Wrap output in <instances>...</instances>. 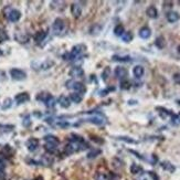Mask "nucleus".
<instances>
[{"label": "nucleus", "mask_w": 180, "mask_h": 180, "mask_svg": "<svg viewBox=\"0 0 180 180\" xmlns=\"http://www.w3.org/2000/svg\"><path fill=\"white\" fill-rule=\"evenodd\" d=\"M85 50H86V45H84V44L74 45L69 53L66 52V53L64 54L63 59L65 60V61H72V60H75V59L80 58V56L82 55V54L85 52Z\"/></svg>", "instance_id": "1"}, {"label": "nucleus", "mask_w": 180, "mask_h": 180, "mask_svg": "<svg viewBox=\"0 0 180 180\" xmlns=\"http://www.w3.org/2000/svg\"><path fill=\"white\" fill-rule=\"evenodd\" d=\"M89 114L91 115L90 117L85 118V122H89L91 124L94 125H104L106 123V117L104 116L102 113L100 112H89Z\"/></svg>", "instance_id": "2"}, {"label": "nucleus", "mask_w": 180, "mask_h": 180, "mask_svg": "<svg viewBox=\"0 0 180 180\" xmlns=\"http://www.w3.org/2000/svg\"><path fill=\"white\" fill-rule=\"evenodd\" d=\"M65 86L68 87V89L75 91V93L81 94V95L86 93V86H85L82 82H76V81L71 80V81H68V82L65 83Z\"/></svg>", "instance_id": "3"}, {"label": "nucleus", "mask_w": 180, "mask_h": 180, "mask_svg": "<svg viewBox=\"0 0 180 180\" xmlns=\"http://www.w3.org/2000/svg\"><path fill=\"white\" fill-rule=\"evenodd\" d=\"M32 68L37 71H40V70H49L50 68L54 65V62L52 60H44V61L40 62V61H34L32 62Z\"/></svg>", "instance_id": "4"}, {"label": "nucleus", "mask_w": 180, "mask_h": 180, "mask_svg": "<svg viewBox=\"0 0 180 180\" xmlns=\"http://www.w3.org/2000/svg\"><path fill=\"white\" fill-rule=\"evenodd\" d=\"M52 29H53V32L55 34H61L65 29V22H64L63 19L56 18L52 24Z\"/></svg>", "instance_id": "5"}, {"label": "nucleus", "mask_w": 180, "mask_h": 180, "mask_svg": "<svg viewBox=\"0 0 180 180\" xmlns=\"http://www.w3.org/2000/svg\"><path fill=\"white\" fill-rule=\"evenodd\" d=\"M9 73L11 79H13L14 81H23L27 77L26 72L23 70H20V69H11Z\"/></svg>", "instance_id": "6"}, {"label": "nucleus", "mask_w": 180, "mask_h": 180, "mask_svg": "<svg viewBox=\"0 0 180 180\" xmlns=\"http://www.w3.org/2000/svg\"><path fill=\"white\" fill-rule=\"evenodd\" d=\"M6 16H7V18H8L9 21L18 22L19 20H20V18H21V12L17 9H10V11L7 12Z\"/></svg>", "instance_id": "7"}, {"label": "nucleus", "mask_w": 180, "mask_h": 180, "mask_svg": "<svg viewBox=\"0 0 180 180\" xmlns=\"http://www.w3.org/2000/svg\"><path fill=\"white\" fill-rule=\"evenodd\" d=\"M26 146L29 152H35L38 149V147H39V139H37L34 137L29 138L26 143Z\"/></svg>", "instance_id": "8"}, {"label": "nucleus", "mask_w": 180, "mask_h": 180, "mask_svg": "<svg viewBox=\"0 0 180 180\" xmlns=\"http://www.w3.org/2000/svg\"><path fill=\"white\" fill-rule=\"evenodd\" d=\"M71 13L74 18H80L82 14V6L80 5V3H73L71 5Z\"/></svg>", "instance_id": "9"}, {"label": "nucleus", "mask_w": 180, "mask_h": 180, "mask_svg": "<svg viewBox=\"0 0 180 180\" xmlns=\"http://www.w3.org/2000/svg\"><path fill=\"white\" fill-rule=\"evenodd\" d=\"M69 75L71 77H73V79H75V77H82L84 75V70L81 66H73L70 70V72H69Z\"/></svg>", "instance_id": "10"}, {"label": "nucleus", "mask_w": 180, "mask_h": 180, "mask_svg": "<svg viewBox=\"0 0 180 180\" xmlns=\"http://www.w3.org/2000/svg\"><path fill=\"white\" fill-rule=\"evenodd\" d=\"M14 100H16L17 104H23V103H27L28 101H30V95H29V93H27V92H22V93L17 94Z\"/></svg>", "instance_id": "11"}, {"label": "nucleus", "mask_w": 180, "mask_h": 180, "mask_svg": "<svg viewBox=\"0 0 180 180\" xmlns=\"http://www.w3.org/2000/svg\"><path fill=\"white\" fill-rule=\"evenodd\" d=\"M52 97H53V96H52V94H50L49 92H41V93H39L37 96H35L37 101L42 102V103H44V104H47Z\"/></svg>", "instance_id": "12"}, {"label": "nucleus", "mask_w": 180, "mask_h": 180, "mask_svg": "<svg viewBox=\"0 0 180 180\" xmlns=\"http://www.w3.org/2000/svg\"><path fill=\"white\" fill-rule=\"evenodd\" d=\"M47 35H48V31L47 30H40V31H38V32L34 34L35 43L40 44L41 42H43V41L45 40V38H47Z\"/></svg>", "instance_id": "13"}, {"label": "nucleus", "mask_w": 180, "mask_h": 180, "mask_svg": "<svg viewBox=\"0 0 180 180\" xmlns=\"http://www.w3.org/2000/svg\"><path fill=\"white\" fill-rule=\"evenodd\" d=\"M114 74L117 79H121L123 81V79H125L127 76V70L124 66H117L114 71Z\"/></svg>", "instance_id": "14"}, {"label": "nucleus", "mask_w": 180, "mask_h": 180, "mask_svg": "<svg viewBox=\"0 0 180 180\" xmlns=\"http://www.w3.org/2000/svg\"><path fill=\"white\" fill-rule=\"evenodd\" d=\"M59 105L63 108H69L71 105V100L70 97H68L66 95H61L59 97Z\"/></svg>", "instance_id": "15"}, {"label": "nucleus", "mask_w": 180, "mask_h": 180, "mask_svg": "<svg viewBox=\"0 0 180 180\" xmlns=\"http://www.w3.org/2000/svg\"><path fill=\"white\" fill-rule=\"evenodd\" d=\"M166 18H167V20H168V22L175 23V22H177L180 19V14L176 11H169V12H167Z\"/></svg>", "instance_id": "16"}, {"label": "nucleus", "mask_w": 180, "mask_h": 180, "mask_svg": "<svg viewBox=\"0 0 180 180\" xmlns=\"http://www.w3.org/2000/svg\"><path fill=\"white\" fill-rule=\"evenodd\" d=\"M146 14L149 17L150 19H157L158 18V10L155 6H149L146 10Z\"/></svg>", "instance_id": "17"}, {"label": "nucleus", "mask_w": 180, "mask_h": 180, "mask_svg": "<svg viewBox=\"0 0 180 180\" xmlns=\"http://www.w3.org/2000/svg\"><path fill=\"white\" fill-rule=\"evenodd\" d=\"M44 141H45V144H51V145H55V146H59V144H60L59 138L54 135L44 136Z\"/></svg>", "instance_id": "18"}, {"label": "nucleus", "mask_w": 180, "mask_h": 180, "mask_svg": "<svg viewBox=\"0 0 180 180\" xmlns=\"http://www.w3.org/2000/svg\"><path fill=\"white\" fill-rule=\"evenodd\" d=\"M14 39H16L19 43H27L29 41V37L23 32H17L16 34H14Z\"/></svg>", "instance_id": "19"}, {"label": "nucleus", "mask_w": 180, "mask_h": 180, "mask_svg": "<svg viewBox=\"0 0 180 180\" xmlns=\"http://www.w3.org/2000/svg\"><path fill=\"white\" fill-rule=\"evenodd\" d=\"M156 110L158 111L159 116L162 117V118H167V117H169V116L171 117V115L173 114L171 111L167 110V108H164V107H156Z\"/></svg>", "instance_id": "20"}, {"label": "nucleus", "mask_w": 180, "mask_h": 180, "mask_svg": "<svg viewBox=\"0 0 180 180\" xmlns=\"http://www.w3.org/2000/svg\"><path fill=\"white\" fill-rule=\"evenodd\" d=\"M152 35V30H150L148 27H143V28L139 30V37L141 39H148Z\"/></svg>", "instance_id": "21"}, {"label": "nucleus", "mask_w": 180, "mask_h": 180, "mask_svg": "<svg viewBox=\"0 0 180 180\" xmlns=\"http://www.w3.org/2000/svg\"><path fill=\"white\" fill-rule=\"evenodd\" d=\"M144 73H145V69L141 65H136L135 68L133 69V74L135 75L137 79H141L144 75Z\"/></svg>", "instance_id": "22"}, {"label": "nucleus", "mask_w": 180, "mask_h": 180, "mask_svg": "<svg viewBox=\"0 0 180 180\" xmlns=\"http://www.w3.org/2000/svg\"><path fill=\"white\" fill-rule=\"evenodd\" d=\"M155 45H156L158 49H164V48L166 47V39H165L162 35L158 37L155 40Z\"/></svg>", "instance_id": "23"}, {"label": "nucleus", "mask_w": 180, "mask_h": 180, "mask_svg": "<svg viewBox=\"0 0 180 180\" xmlns=\"http://www.w3.org/2000/svg\"><path fill=\"white\" fill-rule=\"evenodd\" d=\"M113 61H116V62H131V58L129 55H113L112 56Z\"/></svg>", "instance_id": "24"}, {"label": "nucleus", "mask_w": 180, "mask_h": 180, "mask_svg": "<svg viewBox=\"0 0 180 180\" xmlns=\"http://www.w3.org/2000/svg\"><path fill=\"white\" fill-rule=\"evenodd\" d=\"M125 32V29L123 24H117L116 27L114 28V34L117 35V37H122Z\"/></svg>", "instance_id": "25"}, {"label": "nucleus", "mask_w": 180, "mask_h": 180, "mask_svg": "<svg viewBox=\"0 0 180 180\" xmlns=\"http://www.w3.org/2000/svg\"><path fill=\"white\" fill-rule=\"evenodd\" d=\"M101 152H102L101 149H98V148H92V149L87 152V158H90V159L95 158V157H97Z\"/></svg>", "instance_id": "26"}, {"label": "nucleus", "mask_w": 180, "mask_h": 180, "mask_svg": "<svg viewBox=\"0 0 180 180\" xmlns=\"http://www.w3.org/2000/svg\"><path fill=\"white\" fill-rule=\"evenodd\" d=\"M133 38H134V35H133V33H131V31L124 32V34L122 35V39H123V41H124L125 43L131 42V41H133Z\"/></svg>", "instance_id": "27"}, {"label": "nucleus", "mask_w": 180, "mask_h": 180, "mask_svg": "<svg viewBox=\"0 0 180 180\" xmlns=\"http://www.w3.org/2000/svg\"><path fill=\"white\" fill-rule=\"evenodd\" d=\"M82 95H81V94H77V93H72L70 95V100L72 102H74V103H76V104H79V103H81V102H82Z\"/></svg>", "instance_id": "28"}, {"label": "nucleus", "mask_w": 180, "mask_h": 180, "mask_svg": "<svg viewBox=\"0 0 180 180\" xmlns=\"http://www.w3.org/2000/svg\"><path fill=\"white\" fill-rule=\"evenodd\" d=\"M143 171V168H141L139 165L137 164H133L131 167V172L133 173V175H139V173Z\"/></svg>", "instance_id": "29"}, {"label": "nucleus", "mask_w": 180, "mask_h": 180, "mask_svg": "<svg viewBox=\"0 0 180 180\" xmlns=\"http://www.w3.org/2000/svg\"><path fill=\"white\" fill-rule=\"evenodd\" d=\"M101 30H102V27L100 26V24H94V26H92V28L90 29V33H91L92 35H97L100 34Z\"/></svg>", "instance_id": "30"}, {"label": "nucleus", "mask_w": 180, "mask_h": 180, "mask_svg": "<svg viewBox=\"0 0 180 180\" xmlns=\"http://www.w3.org/2000/svg\"><path fill=\"white\" fill-rule=\"evenodd\" d=\"M171 124L175 125V126L180 125V113L171 115Z\"/></svg>", "instance_id": "31"}, {"label": "nucleus", "mask_w": 180, "mask_h": 180, "mask_svg": "<svg viewBox=\"0 0 180 180\" xmlns=\"http://www.w3.org/2000/svg\"><path fill=\"white\" fill-rule=\"evenodd\" d=\"M110 76H111V68L106 66V68L103 70V72H102V80H103L104 82H106Z\"/></svg>", "instance_id": "32"}, {"label": "nucleus", "mask_w": 180, "mask_h": 180, "mask_svg": "<svg viewBox=\"0 0 180 180\" xmlns=\"http://www.w3.org/2000/svg\"><path fill=\"white\" fill-rule=\"evenodd\" d=\"M8 40H9V35H8V33L6 32L5 30H3V29H0V43L6 42V41H8Z\"/></svg>", "instance_id": "33"}, {"label": "nucleus", "mask_w": 180, "mask_h": 180, "mask_svg": "<svg viewBox=\"0 0 180 180\" xmlns=\"http://www.w3.org/2000/svg\"><path fill=\"white\" fill-rule=\"evenodd\" d=\"M11 105H12V100H11V98H9V97H7V98H6V100H5V101H3L1 108H3V111H5V110H8V108L11 107Z\"/></svg>", "instance_id": "34"}, {"label": "nucleus", "mask_w": 180, "mask_h": 180, "mask_svg": "<svg viewBox=\"0 0 180 180\" xmlns=\"http://www.w3.org/2000/svg\"><path fill=\"white\" fill-rule=\"evenodd\" d=\"M44 148H45V150H47L48 152H50V154H53V152H55L56 149H58V146L51 145V144H45Z\"/></svg>", "instance_id": "35"}, {"label": "nucleus", "mask_w": 180, "mask_h": 180, "mask_svg": "<svg viewBox=\"0 0 180 180\" xmlns=\"http://www.w3.org/2000/svg\"><path fill=\"white\" fill-rule=\"evenodd\" d=\"M131 86V82L127 81V80H123L122 82H121V89L122 90H129Z\"/></svg>", "instance_id": "36"}, {"label": "nucleus", "mask_w": 180, "mask_h": 180, "mask_svg": "<svg viewBox=\"0 0 180 180\" xmlns=\"http://www.w3.org/2000/svg\"><path fill=\"white\" fill-rule=\"evenodd\" d=\"M53 162V160H52V158H50L49 156H44L42 158V162H41V164L45 165V166H50V165Z\"/></svg>", "instance_id": "37"}, {"label": "nucleus", "mask_w": 180, "mask_h": 180, "mask_svg": "<svg viewBox=\"0 0 180 180\" xmlns=\"http://www.w3.org/2000/svg\"><path fill=\"white\" fill-rule=\"evenodd\" d=\"M95 180H108V176L106 175V173L98 172V173H96V176H95Z\"/></svg>", "instance_id": "38"}, {"label": "nucleus", "mask_w": 180, "mask_h": 180, "mask_svg": "<svg viewBox=\"0 0 180 180\" xmlns=\"http://www.w3.org/2000/svg\"><path fill=\"white\" fill-rule=\"evenodd\" d=\"M14 128L13 125H0V131H10Z\"/></svg>", "instance_id": "39"}, {"label": "nucleus", "mask_w": 180, "mask_h": 180, "mask_svg": "<svg viewBox=\"0 0 180 180\" xmlns=\"http://www.w3.org/2000/svg\"><path fill=\"white\" fill-rule=\"evenodd\" d=\"M114 90H115V87L110 86V87H107V89H106V90H103V91H101L100 95H101V96H105V95H107V94L110 93L111 91H114Z\"/></svg>", "instance_id": "40"}, {"label": "nucleus", "mask_w": 180, "mask_h": 180, "mask_svg": "<svg viewBox=\"0 0 180 180\" xmlns=\"http://www.w3.org/2000/svg\"><path fill=\"white\" fill-rule=\"evenodd\" d=\"M162 168H164V169H169V170H170V171H173V170H175V167L171 166L170 162H162Z\"/></svg>", "instance_id": "41"}, {"label": "nucleus", "mask_w": 180, "mask_h": 180, "mask_svg": "<svg viewBox=\"0 0 180 180\" xmlns=\"http://www.w3.org/2000/svg\"><path fill=\"white\" fill-rule=\"evenodd\" d=\"M56 125H58L59 127H61V128H65V127H68L69 125V122H65V121H59L58 123H56Z\"/></svg>", "instance_id": "42"}, {"label": "nucleus", "mask_w": 180, "mask_h": 180, "mask_svg": "<svg viewBox=\"0 0 180 180\" xmlns=\"http://www.w3.org/2000/svg\"><path fill=\"white\" fill-rule=\"evenodd\" d=\"M118 139H119V141H126V143H131V144H135L136 143L134 139H131V138H128V137H118Z\"/></svg>", "instance_id": "43"}, {"label": "nucleus", "mask_w": 180, "mask_h": 180, "mask_svg": "<svg viewBox=\"0 0 180 180\" xmlns=\"http://www.w3.org/2000/svg\"><path fill=\"white\" fill-rule=\"evenodd\" d=\"M22 124H23V126H26V127L30 126V125H31L30 117H29V116H26V118H24L23 121H22Z\"/></svg>", "instance_id": "44"}, {"label": "nucleus", "mask_w": 180, "mask_h": 180, "mask_svg": "<svg viewBox=\"0 0 180 180\" xmlns=\"http://www.w3.org/2000/svg\"><path fill=\"white\" fill-rule=\"evenodd\" d=\"M54 105H55V98H54V97H52L51 100H50V101L45 104V106H47V107H53Z\"/></svg>", "instance_id": "45"}, {"label": "nucleus", "mask_w": 180, "mask_h": 180, "mask_svg": "<svg viewBox=\"0 0 180 180\" xmlns=\"http://www.w3.org/2000/svg\"><path fill=\"white\" fill-rule=\"evenodd\" d=\"M172 79H173V81H175V83H177V84L180 85V73H176V74H173Z\"/></svg>", "instance_id": "46"}, {"label": "nucleus", "mask_w": 180, "mask_h": 180, "mask_svg": "<svg viewBox=\"0 0 180 180\" xmlns=\"http://www.w3.org/2000/svg\"><path fill=\"white\" fill-rule=\"evenodd\" d=\"M100 137H97V136H91V139L93 141H96V143H100V144H103L104 141L103 139H98Z\"/></svg>", "instance_id": "47"}, {"label": "nucleus", "mask_w": 180, "mask_h": 180, "mask_svg": "<svg viewBox=\"0 0 180 180\" xmlns=\"http://www.w3.org/2000/svg\"><path fill=\"white\" fill-rule=\"evenodd\" d=\"M5 162H3V159L0 157V170H3V168H5Z\"/></svg>", "instance_id": "48"}, {"label": "nucleus", "mask_w": 180, "mask_h": 180, "mask_svg": "<svg viewBox=\"0 0 180 180\" xmlns=\"http://www.w3.org/2000/svg\"><path fill=\"white\" fill-rule=\"evenodd\" d=\"M148 173H149V176H152L154 180H159V178L157 177V175H155V172H152V171H149Z\"/></svg>", "instance_id": "49"}, {"label": "nucleus", "mask_w": 180, "mask_h": 180, "mask_svg": "<svg viewBox=\"0 0 180 180\" xmlns=\"http://www.w3.org/2000/svg\"><path fill=\"white\" fill-rule=\"evenodd\" d=\"M3 176H5V173H3V170H0V179H3Z\"/></svg>", "instance_id": "50"}, {"label": "nucleus", "mask_w": 180, "mask_h": 180, "mask_svg": "<svg viewBox=\"0 0 180 180\" xmlns=\"http://www.w3.org/2000/svg\"><path fill=\"white\" fill-rule=\"evenodd\" d=\"M34 180H43V178H42V177H37Z\"/></svg>", "instance_id": "51"}, {"label": "nucleus", "mask_w": 180, "mask_h": 180, "mask_svg": "<svg viewBox=\"0 0 180 180\" xmlns=\"http://www.w3.org/2000/svg\"><path fill=\"white\" fill-rule=\"evenodd\" d=\"M178 53L180 54V45H179V47H178Z\"/></svg>", "instance_id": "52"}, {"label": "nucleus", "mask_w": 180, "mask_h": 180, "mask_svg": "<svg viewBox=\"0 0 180 180\" xmlns=\"http://www.w3.org/2000/svg\"><path fill=\"white\" fill-rule=\"evenodd\" d=\"M1 54H3V52H1V50H0V55H1Z\"/></svg>", "instance_id": "53"}, {"label": "nucleus", "mask_w": 180, "mask_h": 180, "mask_svg": "<svg viewBox=\"0 0 180 180\" xmlns=\"http://www.w3.org/2000/svg\"><path fill=\"white\" fill-rule=\"evenodd\" d=\"M178 104H179V105H180V100H179V101H178Z\"/></svg>", "instance_id": "54"}]
</instances>
